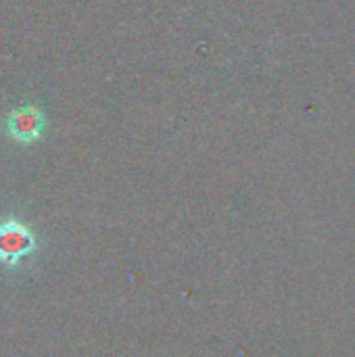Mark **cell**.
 <instances>
[{
    "label": "cell",
    "mask_w": 355,
    "mask_h": 357,
    "mask_svg": "<svg viewBox=\"0 0 355 357\" xmlns=\"http://www.w3.org/2000/svg\"><path fill=\"white\" fill-rule=\"evenodd\" d=\"M36 249L38 238L25 222L17 218H6L0 222V266L17 268L31 257Z\"/></svg>",
    "instance_id": "1"
},
{
    "label": "cell",
    "mask_w": 355,
    "mask_h": 357,
    "mask_svg": "<svg viewBox=\"0 0 355 357\" xmlns=\"http://www.w3.org/2000/svg\"><path fill=\"white\" fill-rule=\"evenodd\" d=\"M46 113L42 107L27 102L15 107L6 117H4V132L10 140L19 144H33L38 142L44 132H46Z\"/></svg>",
    "instance_id": "2"
}]
</instances>
